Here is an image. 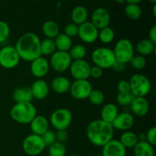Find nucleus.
<instances>
[{
  "instance_id": "nucleus-18",
  "label": "nucleus",
  "mask_w": 156,
  "mask_h": 156,
  "mask_svg": "<svg viewBox=\"0 0 156 156\" xmlns=\"http://www.w3.org/2000/svg\"><path fill=\"white\" fill-rule=\"evenodd\" d=\"M129 106L133 114L140 117L147 115L150 109L149 101L145 97H133Z\"/></svg>"
},
{
  "instance_id": "nucleus-32",
  "label": "nucleus",
  "mask_w": 156,
  "mask_h": 156,
  "mask_svg": "<svg viewBox=\"0 0 156 156\" xmlns=\"http://www.w3.org/2000/svg\"><path fill=\"white\" fill-rule=\"evenodd\" d=\"M68 53L73 60H80L85 59L87 55V50L84 45L76 44L71 47Z\"/></svg>"
},
{
  "instance_id": "nucleus-17",
  "label": "nucleus",
  "mask_w": 156,
  "mask_h": 156,
  "mask_svg": "<svg viewBox=\"0 0 156 156\" xmlns=\"http://www.w3.org/2000/svg\"><path fill=\"white\" fill-rule=\"evenodd\" d=\"M101 156H126V149L118 140H111L102 147Z\"/></svg>"
},
{
  "instance_id": "nucleus-9",
  "label": "nucleus",
  "mask_w": 156,
  "mask_h": 156,
  "mask_svg": "<svg viewBox=\"0 0 156 156\" xmlns=\"http://www.w3.org/2000/svg\"><path fill=\"white\" fill-rule=\"evenodd\" d=\"M21 58L13 46H5L0 50V66L5 69L18 66Z\"/></svg>"
},
{
  "instance_id": "nucleus-6",
  "label": "nucleus",
  "mask_w": 156,
  "mask_h": 156,
  "mask_svg": "<svg viewBox=\"0 0 156 156\" xmlns=\"http://www.w3.org/2000/svg\"><path fill=\"white\" fill-rule=\"evenodd\" d=\"M113 52L116 61L126 64L129 63L131 59L133 57L135 49L133 43L129 39L122 38L116 43Z\"/></svg>"
},
{
  "instance_id": "nucleus-4",
  "label": "nucleus",
  "mask_w": 156,
  "mask_h": 156,
  "mask_svg": "<svg viewBox=\"0 0 156 156\" xmlns=\"http://www.w3.org/2000/svg\"><path fill=\"white\" fill-rule=\"evenodd\" d=\"M91 58L94 65L100 67L103 70L112 68L116 62L113 50L106 47L94 49L91 53Z\"/></svg>"
},
{
  "instance_id": "nucleus-43",
  "label": "nucleus",
  "mask_w": 156,
  "mask_h": 156,
  "mask_svg": "<svg viewBox=\"0 0 156 156\" xmlns=\"http://www.w3.org/2000/svg\"><path fill=\"white\" fill-rule=\"evenodd\" d=\"M69 139V133L67 129H59L56 132V142L61 143H65Z\"/></svg>"
},
{
  "instance_id": "nucleus-44",
  "label": "nucleus",
  "mask_w": 156,
  "mask_h": 156,
  "mask_svg": "<svg viewBox=\"0 0 156 156\" xmlns=\"http://www.w3.org/2000/svg\"><path fill=\"white\" fill-rule=\"evenodd\" d=\"M103 75V69H101L100 67L96 66H91V69H90V77L93 78L94 79H98Z\"/></svg>"
},
{
  "instance_id": "nucleus-7",
  "label": "nucleus",
  "mask_w": 156,
  "mask_h": 156,
  "mask_svg": "<svg viewBox=\"0 0 156 156\" xmlns=\"http://www.w3.org/2000/svg\"><path fill=\"white\" fill-rule=\"evenodd\" d=\"M73 121V114L67 108H59L53 111L50 117V124L56 130L67 129Z\"/></svg>"
},
{
  "instance_id": "nucleus-19",
  "label": "nucleus",
  "mask_w": 156,
  "mask_h": 156,
  "mask_svg": "<svg viewBox=\"0 0 156 156\" xmlns=\"http://www.w3.org/2000/svg\"><path fill=\"white\" fill-rule=\"evenodd\" d=\"M30 88L33 98L37 100H44L48 96L50 92L49 85L42 79L35 80Z\"/></svg>"
},
{
  "instance_id": "nucleus-45",
  "label": "nucleus",
  "mask_w": 156,
  "mask_h": 156,
  "mask_svg": "<svg viewBox=\"0 0 156 156\" xmlns=\"http://www.w3.org/2000/svg\"><path fill=\"white\" fill-rule=\"evenodd\" d=\"M149 41H152L154 44H156V25H153L149 32Z\"/></svg>"
},
{
  "instance_id": "nucleus-1",
  "label": "nucleus",
  "mask_w": 156,
  "mask_h": 156,
  "mask_svg": "<svg viewBox=\"0 0 156 156\" xmlns=\"http://www.w3.org/2000/svg\"><path fill=\"white\" fill-rule=\"evenodd\" d=\"M114 134V129L112 124L101 119L91 121L86 128V136L88 141L98 147H103L113 140Z\"/></svg>"
},
{
  "instance_id": "nucleus-22",
  "label": "nucleus",
  "mask_w": 156,
  "mask_h": 156,
  "mask_svg": "<svg viewBox=\"0 0 156 156\" xmlns=\"http://www.w3.org/2000/svg\"><path fill=\"white\" fill-rule=\"evenodd\" d=\"M119 114L118 108L113 103H108L104 105L101 111V120L108 123H112Z\"/></svg>"
},
{
  "instance_id": "nucleus-8",
  "label": "nucleus",
  "mask_w": 156,
  "mask_h": 156,
  "mask_svg": "<svg viewBox=\"0 0 156 156\" xmlns=\"http://www.w3.org/2000/svg\"><path fill=\"white\" fill-rule=\"evenodd\" d=\"M45 143L41 136L30 134L24 139L22 142V149L24 152L29 156H37L45 150Z\"/></svg>"
},
{
  "instance_id": "nucleus-26",
  "label": "nucleus",
  "mask_w": 156,
  "mask_h": 156,
  "mask_svg": "<svg viewBox=\"0 0 156 156\" xmlns=\"http://www.w3.org/2000/svg\"><path fill=\"white\" fill-rule=\"evenodd\" d=\"M133 149L134 156H155L154 146L146 141H139Z\"/></svg>"
},
{
  "instance_id": "nucleus-42",
  "label": "nucleus",
  "mask_w": 156,
  "mask_h": 156,
  "mask_svg": "<svg viewBox=\"0 0 156 156\" xmlns=\"http://www.w3.org/2000/svg\"><path fill=\"white\" fill-rule=\"evenodd\" d=\"M117 89L118 93L130 92V86L129 81L120 80L117 85Z\"/></svg>"
},
{
  "instance_id": "nucleus-38",
  "label": "nucleus",
  "mask_w": 156,
  "mask_h": 156,
  "mask_svg": "<svg viewBox=\"0 0 156 156\" xmlns=\"http://www.w3.org/2000/svg\"><path fill=\"white\" fill-rule=\"evenodd\" d=\"M10 35V27L4 21H0V44L4 43Z\"/></svg>"
},
{
  "instance_id": "nucleus-51",
  "label": "nucleus",
  "mask_w": 156,
  "mask_h": 156,
  "mask_svg": "<svg viewBox=\"0 0 156 156\" xmlns=\"http://www.w3.org/2000/svg\"><path fill=\"white\" fill-rule=\"evenodd\" d=\"M149 1L152 2V3H154V4H155V2H156V0H149Z\"/></svg>"
},
{
  "instance_id": "nucleus-30",
  "label": "nucleus",
  "mask_w": 156,
  "mask_h": 156,
  "mask_svg": "<svg viewBox=\"0 0 156 156\" xmlns=\"http://www.w3.org/2000/svg\"><path fill=\"white\" fill-rule=\"evenodd\" d=\"M56 51L54 39L44 38L41 41V56H50Z\"/></svg>"
},
{
  "instance_id": "nucleus-11",
  "label": "nucleus",
  "mask_w": 156,
  "mask_h": 156,
  "mask_svg": "<svg viewBox=\"0 0 156 156\" xmlns=\"http://www.w3.org/2000/svg\"><path fill=\"white\" fill-rule=\"evenodd\" d=\"M93 88L88 79L85 80H75L71 83L69 92L72 97L76 100L88 99Z\"/></svg>"
},
{
  "instance_id": "nucleus-33",
  "label": "nucleus",
  "mask_w": 156,
  "mask_h": 156,
  "mask_svg": "<svg viewBox=\"0 0 156 156\" xmlns=\"http://www.w3.org/2000/svg\"><path fill=\"white\" fill-rule=\"evenodd\" d=\"M125 14L129 19L137 20L141 17L142 9L138 4L128 3L125 7Z\"/></svg>"
},
{
  "instance_id": "nucleus-12",
  "label": "nucleus",
  "mask_w": 156,
  "mask_h": 156,
  "mask_svg": "<svg viewBox=\"0 0 156 156\" xmlns=\"http://www.w3.org/2000/svg\"><path fill=\"white\" fill-rule=\"evenodd\" d=\"M69 69L75 80H85L90 77L91 66L85 59L73 60Z\"/></svg>"
},
{
  "instance_id": "nucleus-29",
  "label": "nucleus",
  "mask_w": 156,
  "mask_h": 156,
  "mask_svg": "<svg viewBox=\"0 0 156 156\" xmlns=\"http://www.w3.org/2000/svg\"><path fill=\"white\" fill-rule=\"evenodd\" d=\"M118 140L126 149H133L134 146L139 142L137 134L130 130L123 132V133L120 135V140Z\"/></svg>"
},
{
  "instance_id": "nucleus-46",
  "label": "nucleus",
  "mask_w": 156,
  "mask_h": 156,
  "mask_svg": "<svg viewBox=\"0 0 156 156\" xmlns=\"http://www.w3.org/2000/svg\"><path fill=\"white\" fill-rule=\"evenodd\" d=\"M124 65L125 64L121 63V62H117V61H116L115 63H114V66H113L112 69H114L116 70V71L120 72V71H122L123 69H124V67H125Z\"/></svg>"
},
{
  "instance_id": "nucleus-52",
  "label": "nucleus",
  "mask_w": 156,
  "mask_h": 156,
  "mask_svg": "<svg viewBox=\"0 0 156 156\" xmlns=\"http://www.w3.org/2000/svg\"><path fill=\"white\" fill-rule=\"evenodd\" d=\"M69 156H79V155H76V154H73V155H70Z\"/></svg>"
},
{
  "instance_id": "nucleus-21",
  "label": "nucleus",
  "mask_w": 156,
  "mask_h": 156,
  "mask_svg": "<svg viewBox=\"0 0 156 156\" xmlns=\"http://www.w3.org/2000/svg\"><path fill=\"white\" fill-rule=\"evenodd\" d=\"M50 86L55 93L62 94L69 91L71 82L68 78L62 76H59L55 77L52 80Z\"/></svg>"
},
{
  "instance_id": "nucleus-47",
  "label": "nucleus",
  "mask_w": 156,
  "mask_h": 156,
  "mask_svg": "<svg viewBox=\"0 0 156 156\" xmlns=\"http://www.w3.org/2000/svg\"><path fill=\"white\" fill-rule=\"evenodd\" d=\"M138 137L139 141H146V133H140L139 135H137Z\"/></svg>"
},
{
  "instance_id": "nucleus-13",
  "label": "nucleus",
  "mask_w": 156,
  "mask_h": 156,
  "mask_svg": "<svg viewBox=\"0 0 156 156\" xmlns=\"http://www.w3.org/2000/svg\"><path fill=\"white\" fill-rule=\"evenodd\" d=\"M98 30L91 21H86L79 26L78 37L85 44H93L98 40Z\"/></svg>"
},
{
  "instance_id": "nucleus-14",
  "label": "nucleus",
  "mask_w": 156,
  "mask_h": 156,
  "mask_svg": "<svg viewBox=\"0 0 156 156\" xmlns=\"http://www.w3.org/2000/svg\"><path fill=\"white\" fill-rule=\"evenodd\" d=\"M49 60L44 56H41L30 62V71L34 77L37 79L45 77L50 70Z\"/></svg>"
},
{
  "instance_id": "nucleus-31",
  "label": "nucleus",
  "mask_w": 156,
  "mask_h": 156,
  "mask_svg": "<svg viewBox=\"0 0 156 156\" xmlns=\"http://www.w3.org/2000/svg\"><path fill=\"white\" fill-rule=\"evenodd\" d=\"M115 37L114 30L111 27H106L98 30V39L100 40L101 42L104 44H110L114 41Z\"/></svg>"
},
{
  "instance_id": "nucleus-3",
  "label": "nucleus",
  "mask_w": 156,
  "mask_h": 156,
  "mask_svg": "<svg viewBox=\"0 0 156 156\" xmlns=\"http://www.w3.org/2000/svg\"><path fill=\"white\" fill-rule=\"evenodd\" d=\"M37 115V108L31 102L15 103L10 110L11 118L19 124H29Z\"/></svg>"
},
{
  "instance_id": "nucleus-10",
  "label": "nucleus",
  "mask_w": 156,
  "mask_h": 156,
  "mask_svg": "<svg viewBox=\"0 0 156 156\" xmlns=\"http://www.w3.org/2000/svg\"><path fill=\"white\" fill-rule=\"evenodd\" d=\"M73 59L68 52L56 50L50 56V66L57 73H64L69 69Z\"/></svg>"
},
{
  "instance_id": "nucleus-41",
  "label": "nucleus",
  "mask_w": 156,
  "mask_h": 156,
  "mask_svg": "<svg viewBox=\"0 0 156 156\" xmlns=\"http://www.w3.org/2000/svg\"><path fill=\"white\" fill-rule=\"evenodd\" d=\"M146 141L152 146L156 145V128L155 126L149 128L146 133Z\"/></svg>"
},
{
  "instance_id": "nucleus-36",
  "label": "nucleus",
  "mask_w": 156,
  "mask_h": 156,
  "mask_svg": "<svg viewBox=\"0 0 156 156\" xmlns=\"http://www.w3.org/2000/svg\"><path fill=\"white\" fill-rule=\"evenodd\" d=\"M129 63H130L132 68L136 70H142L146 67V59L145 56H140V55H134L133 57L131 59Z\"/></svg>"
},
{
  "instance_id": "nucleus-20",
  "label": "nucleus",
  "mask_w": 156,
  "mask_h": 156,
  "mask_svg": "<svg viewBox=\"0 0 156 156\" xmlns=\"http://www.w3.org/2000/svg\"><path fill=\"white\" fill-rule=\"evenodd\" d=\"M30 130L35 135L42 136L50 128V122L47 117L43 115H37L30 123Z\"/></svg>"
},
{
  "instance_id": "nucleus-40",
  "label": "nucleus",
  "mask_w": 156,
  "mask_h": 156,
  "mask_svg": "<svg viewBox=\"0 0 156 156\" xmlns=\"http://www.w3.org/2000/svg\"><path fill=\"white\" fill-rule=\"evenodd\" d=\"M41 137H42L43 140H44V142L45 143L47 146H50V145H52L55 142H56V133L53 130H50V129H49L45 133L43 134L41 136Z\"/></svg>"
},
{
  "instance_id": "nucleus-49",
  "label": "nucleus",
  "mask_w": 156,
  "mask_h": 156,
  "mask_svg": "<svg viewBox=\"0 0 156 156\" xmlns=\"http://www.w3.org/2000/svg\"><path fill=\"white\" fill-rule=\"evenodd\" d=\"M116 2L117 3H119V4H123V3H124L126 2V0H116Z\"/></svg>"
},
{
  "instance_id": "nucleus-27",
  "label": "nucleus",
  "mask_w": 156,
  "mask_h": 156,
  "mask_svg": "<svg viewBox=\"0 0 156 156\" xmlns=\"http://www.w3.org/2000/svg\"><path fill=\"white\" fill-rule=\"evenodd\" d=\"M59 31L60 29L59 24L53 20H48L43 24L42 32L45 38L54 39L59 34Z\"/></svg>"
},
{
  "instance_id": "nucleus-2",
  "label": "nucleus",
  "mask_w": 156,
  "mask_h": 156,
  "mask_svg": "<svg viewBox=\"0 0 156 156\" xmlns=\"http://www.w3.org/2000/svg\"><path fill=\"white\" fill-rule=\"evenodd\" d=\"M41 41L39 37L33 32H27L20 36L15 47L21 59L30 62L41 56Z\"/></svg>"
},
{
  "instance_id": "nucleus-25",
  "label": "nucleus",
  "mask_w": 156,
  "mask_h": 156,
  "mask_svg": "<svg viewBox=\"0 0 156 156\" xmlns=\"http://www.w3.org/2000/svg\"><path fill=\"white\" fill-rule=\"evenodd\" d=\"M88 16V14L86 8L82 5L76 6L71 12L72 21L73 24L78 26L86 22Z\"/></svg>"
},
{
  "instance_id": "nucleus-35",
  "label": "nucleus",
  "mask_w": 156,
  "mask_h": 156,
  "mask_svg": "<svg viewBox=\"0 0 156 156\" xmlns=\"http://www.w3.org/2000/svg\"><path fill=\"white\" fill-rule=\"evenodd\" d=\"M88 100L89 101L91 105H94V106H99V105H103V103L105 102V96L101 90L92 89L88 96Z\"/></svg>"
},
{
  "instance_id": "nucleus-39",
  "label": "nucleus",
  "mask_w": 156,
  "mask_h": 156,
  "mask_svg": "<svg viewBox=\"0 0 156 156\" xmlns=\"http://www.w3.org/2000/svg\"><path fill=\"white\" fill-rule=\"evenodd\" d=\"M78 31H79V26L73 24V22L67 24L63 29V34L72 39L78 36Z\"/></svg>"
},
{
  "instance_id": "nucleus-23",
  "label": "nucleus",
  "mask_w": 156,
  "mask_h": 156,
  "mask_svg": "<svg viewBox=\"0 0 156 156\" xmlns=\"http://www.w3.org/2000/svg\"><path fill=\"white\" fill-rule=\"evenodd\" d=\"M12 98L15 103L20 102H31L33 100L31 91L30 87H19L15 88L12 93Z\"/></svg>"
},
{
  "instance_id": "nucleus-15",
  "label": "nucleus",
  "mask_w": 156,
  "mask_h": 156,
  "mask_svg": "<svg viewBox=\"0 0 156 156\" xmlns=\"http://www.w3.org/2000/svg\"><path fill=\"white\" fill-rule=\"evenodd\" d=\"M91 22L98 30L108 27L111 22V15L109 12L105 8H97L91 14Z\"/></svg>"
},
{
  "instance_id": "nucleus-5",
  "label": "nucleus",
  "mask_w": 156,
  "mask_h": 156,
  "mask_svg": "<svg viewBox=\"0 0 156 156\" xmlns=\"http://www.w3.org/2000/svg\"><path fill=\"white\" fill-rule=\"evenodd\" d=\"M130 93L133 97H146L152 89L149 79L140 73L133 75L129 80Z\"/></svg>"
},
{
  "instance_id": "nucleus-28",
  "label": "nucleus",
  "mask_w": 156,
  "mask_h": 156,
  "mask_svg": "<svg viewBox=\"0 0 156 156\" xmlns=\"http://www.w3.org/2000/svg\"><path fill=\"white\" fill-rule=\"evenodd\" d=\"M54 42L56 50H59V51L69 52V50L73 46V39L69 37L63 33H59L54 38Z\"/></svg>"
},
{
  "instance_id": "nucleus-48",
  "label": "nucleus",
  "mask_w": 156,
  "mask_h": 156,
  "mask_svg": "<svg viewBox=\"0 0 156 156\" xmlns=\"http://www.w3.org/2000/svg\"><path fill=\"white\" fill-rule=\"evenodd\" d=\"M142 0H126L128 3H133V4H139Z\"/></svg>"
},
{
  "instance_id": "nucleus-37",
  "label": "nucleus",
  "mask_w": 156,
  "mask_h": 156,
  "mask_svg": "<svg viewBox=\"0 0 156 156\" xmlns=\"http://www.w3.org/2000/svg\"><path fill=\"white\" fill-rule=\"evenodd\" d=\"M133 96L130 92L118 93L116 97L117 103L120 106H129L132 101Z\"/></svg>"
},
{
  "instance_id": "nucleus-50",
  "label": "nucleus",
  "mask_w": 156,
  "mask_h": 156,
  "mask_svg": "<svg viewBox=\"0 0 156 156\" xmlns=\"http://www.w3.org/2000/svg\"><path fill=\"white\" fill-rule=\"evenodd\" d=\"M155 10H156V5L154 4V5H153V15H154V16H155V17L156 16Z\"/></svg>"
},
{
  "instance_id": "nucleus-24",
  "label": "nucleus",
  "mask_w": 156,
  "mask_h": 156,
  "mask_svg": "<svg viewBox=\"0 0 156 156\" xmlns=\"http://www.w3.org/2000/svg\"><path fill=\"white\" fill-rule=\"evenodd\" d=\"M138 55L143 56H149L155 52V44L152 43L149 39H143L139 41L134 47Z\"/></svg>"
},
{
  "instance_id": "nucleus-16",
  "label": "nucleus",
  "mask_w": 156,
  "mask_h": 156,
  "mask_svg": "<svg viewBox=\"0 0 156 156\" xmlns=\"http://www.w3.org/2000/svg\"><path fill=\"white\" fill-rule=\"evenodd\" d=\"M135 120L132 114L127 112H122L119 113L111 124L114 129L124 132L130 130L131 128L133 126Z\"/></svg>"
},
{
  "instance_id": "nucleus-34",
  "label": "nucleus",
  "mask_w": 156,
  "mask_h": 156,
  "mask_svg": "<svg viewBox=\"0 0 156 156\" xmlns=\"http://www.w3.org/2000/svg\"><path fill=\"white\" fill-rule=\"evenodd\" d=\"M48 147L49 156H65L66 154V147L63 143L55 142Z\"/></svg>"
}]
</instances>
